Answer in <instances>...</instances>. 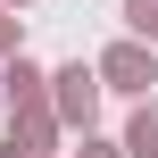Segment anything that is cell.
<instances>
[{
    "instance_id": "6da1fadb",
    "label": "cell",
    "mask_w": 158,
    "mask_h": 158,
    "mask_svg": "<svg viewBox=\"0 0 158 158\" xmlns=\"http://www.w3.org/2000/svg\"><path fill=\"white\" fill-rule=\"evenodd\" d=\"M58 83H67V92H58V108H67V117H83V125H92V75H83V67H67V75H58Z\"/></svg>"
},
{
    "instance_id": "7a4b0ae2",
    "label": "cell",
    "mask_w": 158,
    "mask_h": 158,
    "mask_svg": "<svg viewBox=\"0 0 158 158\" xmlns=\"http://www.w3.org/2000/svg\"><path fill=\"white\" fill-rule=\"evenodd\" d=\"M142 75H150V58H142V50H117V58H108V83H125V92H133Z\"/></svg>"
},
{
    "instance_id": "3957f363",
    "label": "cell",
    "mask_w": 158,
    "mask_h": 158,
    "mask_svg": "<svg viewBox=\"0 0 158 158\" xmlns=\"http://www.w3.org/2000/svg\"><path fill=\"white\" fill-rule=\"evenodd\" d=\"M133 158H158V117H133Z\"/></svg>"
},
{
    "instance_id": "277c9868",
    "label": "cell",
    "mask_w": 158,
    "mask_h": 158,
    "mask_svg": "<svg viewBox=\"0 0 158 158\" xmlns=\"http://www.w3.org/2000/svg\"><path fill=\"white\" fill-rule=\"evenodd\" d=\"M125 17H133V33H158V0H125Z\"/></svg>"
}]
</instances>
